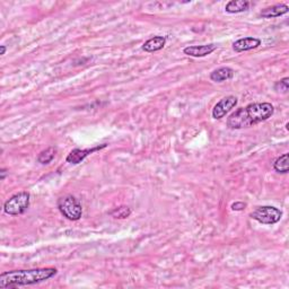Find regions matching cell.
I'll return each mask as SVG.
<instances>
[{
    "label": "cell",
    "instance_id": "6da1fadb",
    "mask_svg": "<svg viewBox=\"0 0 289 289\" xmlns=\"http://www.w3.org/2000/svg\"><path fill=\"white\" fill-rule=\"evenodd\" d=\"M273 113L274 108L270 103H252L231 113L227 119V126L231 129L249 128L268 120Z\"/></svg>",
    "mask_w": 289,
    "mask_h": 289
},
{
    "label": "cell",
    "instance_id": "7a4b0ae2",
    "mask_svg": "<svg viewBox=\"0 0 289 289\" xmlns=\"http://www.w3.org/2000/svg\"><path fill=\"white\" fill-rule=\"evenodd\" d=\"M58 273L56 268H37L28 270L6 271L0 274V288H16L30 286L51 279Z\"/></svg>",
    "mask_w": 289,
    "mask_h": 289
},
{
    "label": "cell",
    "instance_id": "3957f363",
    "mask_svg": "<svg viewBox=\"0 0 289 289\" xmlns=\"http://www.w3.org/2000/svg\"><path fill=\"white\" fill-rule=\"evenodd\" d=\"M57 206H58V209L61 212V215L66 217L67 219L76 222V220H79L81 218L83 207H81L80 202L78 201V199L73 197V195L69 194L61 197L58 200Z\"/></svg>",
    "mask_w": 289,
    "mask_h": 289
},
{
    "label": "cell",
    "instance_id": "277c9868",
    "mask_svg": "<svg viewBox=\"0 0 289 289\" xmlns=\"http://www.w3.org/2000/svg\"><path fill=\"white\" fill-rule=\"evenodd\" d=\"M31 194L27 191H22L19 193L14 194L10 197L8 200L3 205V212L7 215L10 216H19L22 215L26 212L28 207H30Z\"/></svg>",
    "mask_w": 289,
    "mask_h": 289
},
{
    "label": "cell",
    "instance_id": "5b68a950",
    "mask_svg": "<svg viewBox=\"0 0 289 289\" xmlns=\"http://www.w3.org/2000/svg\"><path fill=\"white\" fill-rule=\"evenodd\" d=\"M250 217L260 224L273 225L280 222L281 217H283V212L280 209L276 208V207L262 206L251 212Z\"/></svg>",
    "mask_w": 289,
    "mask_h": 289
},
{
    "label": "cell",
    "instance_id": "8992f818",
    "mask_svg": "<svg viewBox=\"0 0 289 289\" xmlns=\"http://www.w3.org/2000/svg\"><path fill=\"white\" fill-rule=\"evenodd\" d=\"M237 98L235 96H226L220 99V101L212 109V117L216 120H220L226 116L228 112H231L235 106L237 105Z\"/></svg>",
    "mask_w": 289,
    "mask_h": 289
},
{
    "label": "cell",
    "instance_id": "52a82bcc",
    "mask_svg": "<svg viewBox=\"0 0 289 289\" xmlns=\"http://www.w3.org/2000/svg\"><path fill=\"white\" fill-rule=\"evenodd\" d=\"M106 144H103L102 146H96L94 148H88V149H79V148H76L74 149V151H71L69 154H68L66 160L68 163L70 164H74V165H77V164H79L83 162V160L86 158L87 156H89L93 153L97 152V151H101V149L105 148L106 147Z\"/></svg>",
    "mask_w": 289,
    "mask_h": 289
},
{
    "label": "cell",
    "instance_id": "ba28073f",
    "mask_svg": "<svg viewBox=\"0 0 289 289\" xmlns=\"http://www.w3.org/2000/svg\"><path fill=\"white\" fill-rule=\"evenodd\" d=\"M217 49L216 44H203V45H190L184 48L183 53L193 58H202V57L209 56Z\"/></svg>",
    "mask_w": 289,
    "mask_h": 289
},
{
    "label": "cell",
    "instance_id": "9c48e42d",
    "mask_svg": "<svg viewBox=\"0 0 289 289\" xmlns=\"http://www.w3.org/2000/svg\"><path fill=\"white\" fill-rule=\"evenodd\" d=\"M260 45H261V40H260V39L243 38L234 42L233 49L236 52H244V51H250V50L256 49Z\"/></svg>",
    "mask_w": 289,
    "mask_h": 289
},
{
    "label": "cell",
    "instance_id": "30bf717a",
    "mask_svg": "<svg viewBox=\"0 0 289 289\" xmlns=\"http://www.w3.org/2000/svg\"><path fill=\"white\" fill-rule=\"evenodd\" d=\"M289 10V7L285 3H279V5H273L268 8L262 9L260 12V16L262 19H274V17H280L287 14Z\"/></svg>",
    "mask_w": 289,
    "mask_h": 289
},
{
    "label": "cell",
    "instance_id": "8fae6325",
    "mask_svg": "<svg viewBox=\"0 0 289 289\" xmlns=\"http://www.w3.org/2000/svg\"><path fill=\"white\" fill-rule=\"evenodd\" d=\"M234 76V70L230 67H222L213 70L210 74V79L215 83H223V81L230 80Z\"/></svg>",
    "mask_w": 289,
    "mask_h": 289
},
{
    "label": "cell",
    "instance_id": "7c38bea8",
    "mask_svg": "<svg viewBox=\"0 0 289 289\" xmlns=\"http://www.w3.org/2000/svg\"><path fill=\"white\" fill-rule=\"evenodd\" d=\"M165 43L166 38L157 35V37H154L146 41L144 45H142V50L146 52H156L162 50L165 46Z\"/></svg>",
    "mask_w": 289,
    "mask_h": 289
},
{
    "label": "cell",
    "instance_id": "4fadbf2b",
    "mask_svg": "<svg viewBox=\"0 0 289 289\" xmlns=\"http://www.w3.org/2000/svg\"><path fill=\"white\" fill-rule=\"evenodd\" d=\"M249 7L250 2L248 0H231V1L226 3L225 10H226V13L228 14H238L248 10Z\"/></svg>",
    "mask_w": 289,
    "mask_h": 289
},
{
    "label": "cell",
    "instance_id": "5bb4252c",
    "mask_svg": "<svg viewBox=\"0 0 289 289\" xmlns=\"http://www.w3.org/2000/svg\"><path fill=\"white\" fill-rule=\"evenodd\" d=\"M289 155L284 154L280 157L274 160L273 163V169L277 173H281V174H287L289 172V159H288Z\"/></svg>",
    "mask_w": 289,
    "mask_h": 289
},
{
    "label": "cell",
    "instance_id": "9a60e30c",
    "mask_svg": "<svg viewBox=\"0 0 289 289\" xmlns=\"http://www.w3.org/2000/svg\"><path fill=\"white\" fill-rule=\"evenodd\" d=\"M56 148L55 147H49L44 149V151H42L40 154L38 156V162L41 163L42 165H48L53 160L56 156Z\"/></svg>",
    "mask_w": 289,
    "mask_h": 289
},
{
    "label": "cell",
    "instance_id": "2e32d148",
    "mask_svg": "<svg viewBox=\"0 0 289 289\" xmlns=\"http://www.w3.org/2000/svg\"><path fill=\"white\" fill-rule=\"evenodd\" d=\"M131 212H133V210L130 209V207L120 206L117 207V208L113 209L112 212H110V215L116 219H126L131 215Z\"/></svg>",
    "mask_w": 289,
    "mask_h": 289
},
{
    "label": "cell",
    "instance_id": "e0dca14e",
    "mask_svg": "<svg viewBox=\"0 0 289 289\" xmlns=\"http://www.w3.org/2000/svg\"><path fill=\"white\" fill-rule=\"evenodd\" d=\"M274 89H276L277 92H280V93H283V94H286L289 89V78L285 77L281 80L277 81V84L274 85Z\"/></svg>",
    "mask_w": 289,
    "mask_h": 289
},
{
    "label": "cell",
    "instance_id": "ac0fdd59",
    "mask_svg": "<svg viewBox=\"0 0 289 289\" xmlns=\"http://www.w3.org/2000/svg\"><path fill=\"white\" fill-rule=\"evenodd\" d=\"M245 208H246V203L242 201L234 202L233 205H231V209H233L234 212H242V210H244Z\"/></svg>",
    "mask_w": 289,
    "mask_h": 289
},
{
    "label": "cell",
    "instance_id": "d6986e66",
    "mask_svg": "<svg viewBox=\"0 0 289 289\" xmlns=\"http://www.w3.org/2000/svg\"><path fill=\"white\" fill-rule=\"evenodd\" d=\"M0 174H1V175H0V178H1V180H5L6 174H7V171H6L5 169H2L1 171H0Z\"/></svg>",
    "mask_w": 289,
    "mask_h": 289
},
{
    "label": "cell",
    "instance_id": "ffe728a7",
    "mask_svg": "<svg viewBox=\"0 0 289 289\" xmlns=\"http://www.w3.org/2000/svg\"><path fill=\"white\" fill-rule=\"evenodd\" d=\"M0 49H1V52H0V55L3 56L6 53V50H7L6 46L5 45H1V46H0Z\"/></svg>",
    "mask_w": 289,
    "mask_h": 289
}]
</instances>
